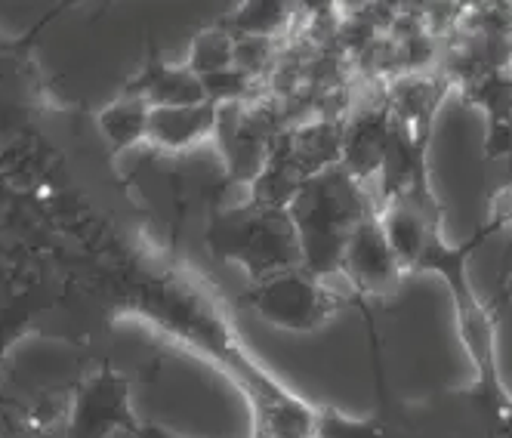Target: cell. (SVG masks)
<instances>
[{"instance_id":"obj_1","label":"cell","mask_w":512,"mask_h":438,"mask_svg":"<svg viewBox=\"0 0 512 438\" xmlns=\"http://www.w3.org/2000/svg\"><path fill=\"white\" fill-rule=\"evenodd\" d=\"M303 247V269L331 281L340 275L343 253L355 229L371 213H380L371 189L343 164L312 176L287 207Z\"/></svg>"},{"instance_id":"obj_2","label":"cell","mask_w":512,"mask_h":438,"mask_svg":"<svg viewBox=\"0 0 512 438\" xmlns=\"http://www.w3.org/2000/svg\"><path fill=\"white\" fill-rule=\"evenodd\" d=\"M210 247L226 263H238L250 281L303 266V247L287 210L238 207L210 226Z\"/></svg>"},{"instance_id":"obj_3","label":"cell","mask_w":512,"mask_h":438,"mask_svg":"<svg viewBox=\"0 0 512 438\" xmlns=\"http://www.w3.org/2000/svg\"><path fill=\"white\" fill-rule=\"evenodd\" d=\"M488 235H494V229L488 223L482 229H475V235L466 244H460V247L448 244L445 235H435L429 250H426L423 263H420V269L435 272V275H442L448 281L451 294H454V303H457L460 337L466 343V352L475 361V371H479V383H482L485 395L494 398L500 392L497 361H494V324H491V315L482 309L479 297H475V290L469 284V269H466L469 253L479 247Z\"/></svg>"},{"instance_id":"obj_4","label":"cell","mask_w":512,"mask_h":438,"mask_svg":"<svg viewBox=\"0 0 512 438\" xmlns=\"http://www.w3.org/2000/svg\"><path fill=\"white\" fill-rule=\"evenodd\" d=\"M244 300L263 321L281 331H315L337 312L340 303L334 287L303 266L250 281Z\"/></svg>"},{"instance_id":"obj_5","label":"cell","mask_w":512,"mask_h":438,"mask_svg":"<svg viewBox=\"0 0 512 438\" xmlns=\"http://www.w3.org/2000/svg\"><path fill=\"white\" fill-rule=\"evenodd\" d=\"M139 420L130 408V389L121 374H96L84 383L65 420V438H112L118 432H136Z\"/></svg>"},{"instance_id":"obj_6","label":"cell","mask_w":512,"mask_h":438,"mask_svg":"<svg viewBox=\"0 0 512 438\" xmlns=\"http://www.w3.org/2000/svg\"><path fill=\"white\" fill-rule=\"evenodd\" d=\"M401 275H405V266L398 263L383 232L380 213H371L346 244L340 278H346V284H352L361 294H392Z\"/></svg>"},{"instance_id":"obj_7","label":"cell","mask_w":512,"mask_h":438,"mask_svg":"<svg viewBox=\"0 0 512 438\" xmlns=\"http://www.w3.org/2000/svg\"><path fill=\"white\" fill-rule=\"evenodd\" d=\"M392 149V115L389 105L371 108V112H355L346 118V139H343V167L364 186H374V179L383 170V161Z\"/></svg>"},{"instance_id":"obj_8","label":"cell","mask_w":512,"mask_h":438,"mask_svg":"<svg viewBox=\"0 0 512 438\" xmlns=\"http://www.w3.org/2000/svg\"><path fill=\"white\" fill-rule=\"evenodd\" d=\"M380 223L398 263L405 266V272H411V269H420L432 238L442 235V210H426V207L401 201V204L380 210Z\"/></svg>"},{"instance_id":"obj_9","label":"cell","mask_w":512,"mask_h":438,"mask_svg":"<svg viewBox=\"0 0 512 438\" xmlns=\"http://www.w3.org/2000/svg\"><path fill=\"white\" fill-rule=\"evenodd\" d=\"M463 96L475 108H482L488 118V139L482 155L488 161L512 155V68L491 71V75L463 87Z\"/></svg>"},{"instance_id":"obj_10","label":"cell","mask_w":512,"mask_h":438,"mask_svg":"<svg viewBox=\"0 0 512 438\" xmlns=\"http://www.w3.org/2000/svg\"><path fill=\"white\" fill-rule=\"evenodd\" d=\"M219 124V108L213 102L182 105V108H152L149 142L164 152H186L204 139H213Z\"/></svg>"},{"instance_id":"obj_11","label":"cell","mask_w":512,"mask_h":438,"mask_svg":"<svg viewBox=\"0 0 512 438\" xmlns=\"http://www.w3.org/2000/svg\"><path fill=\"white\" fill-rule=\"evenodd\" d=\"M127 96H139L152 108H182V105L207 102L204 84L189 65H164V62L145 68L139 87L127 90Z\"/></svg>"},{"instance_id":"obj_12","label":"cell","mask_w":512,"mask_h":438,"mask_svg":"<svg viewBox=\"0 0 512 438\" xmlns=\"http://www.w3.org/2000/svg\"><path fill=\"white\" fill-rule=\"evenodd\" d=\"M152 105L139 96H121L118 102L105 105L99 115V130L115 152H130L139 142L149 139Z\"/></svg>"},{"instance_id":"obj_13","label":"cell","mask_w":512,"mask_h":438,"mask_svg":"<svg viewBox=\"0 0 512 438\" xmlns=\"http://www.w3.org/2000/svg\"><path fill=\"white\" fill-rule=\"evenodd\" d=\"M294 22V7L287 4H275V0H250V4H241L226 22L223 28L232 34V38H269V41H281L284 31Z\"/></svg>"},{"instance_id":"obj_14","label":"cell","mask_w":512,"mask_h":438,"mask_svg":"<svg viewBox=\"0 0 512 438\" xmlns=\"http://www.w3.org/2000/svg\"><path fill=\"white\" fill-rule=\"evenodd\" d=\"M198 78L216 75V71H226L235 68V38L223 28H204L198 38L192 41L189 50V62H186Z\"/></svg>"},{"instance_id":"obj_15","label":"cell","mask_w":512,"mask_h":438,"mask_svg":"<svg viewBox=\"0 0 512 438\" xmlns=\"http://www.w3.org/2000/svg\"><path fill=\"white\" fill-rule=\"evenodd\" d=\"M488 226H494L497 232L512 226V186L509 189H500L491 201V219H488Z\"/></svg>"},{"instance_id":"obj_16","label":"cell","mask_w":512,"mask_h":438,"mask_svg":"<svg viewBox=\"0 0 512 438\" xmlns=\"http://www.w3.org/2000/svg\"><path fill=\"white\" fill-rule=\"evenodd\" d=\"M133 435H136V438H179V435H173L170 429H164V426H158V423H139Z\"/></svg>"},{"instance_id":"obj_17","label":"cell","mask_w":512,"mask_h":438,"mask_svg":"<svg viewBox=\"0 0 512 438\" xmlns=\"http://www.w3.org/2000/svg\"><path fill=\"white\" fill-rule=\"evenodd\" d=\"M112 438H136L133 432H118V435H112Z\"/></svg>"},{"instance_id":"obj_18","label":"cell","mask_w":512,"mask_h":438,"mask_svg":"<svg viewBox=\"0 0 512 438\" xmlns=\"http://www.w3.org/2000/svg\"><path fill=\"white\" fill-rule=\"evenodd\" d=\"M253 438H269V435H266L263 429H256V435H253Z\"/></svg>"}]
</instances>
